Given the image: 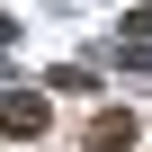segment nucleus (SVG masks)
<instances>
[{
    "label": "nucleus",
    "instance_id": "1",
    "mask_svg": "<svg viewBox=\"0 0 152 152\" xmlns=\"http://www.w3.org/2000/svg\"><path fill=\"white\" fill-rule=\"evenodd\" d=\"M0 134H9V143L36 134V143H45V99H36V90H9V99H0Z\"/></svg>",
    "mask_w": 152,
    "mask_h": 152
},
{
    "label": "nucleus",
    "instance_id": "2",
    "mask_svg": "<svg viewBox=\"0 0 152 152\" xmlns=\"http://www.w3.org/2000/svg\"><path fill=\"white\" fill-rule=\"evenodd\" d=\"M90 152H134V107H99L90 116Z\"/></svg>",
    "mask_w": 152,
    "mask_h": 152
}]
</instances>
